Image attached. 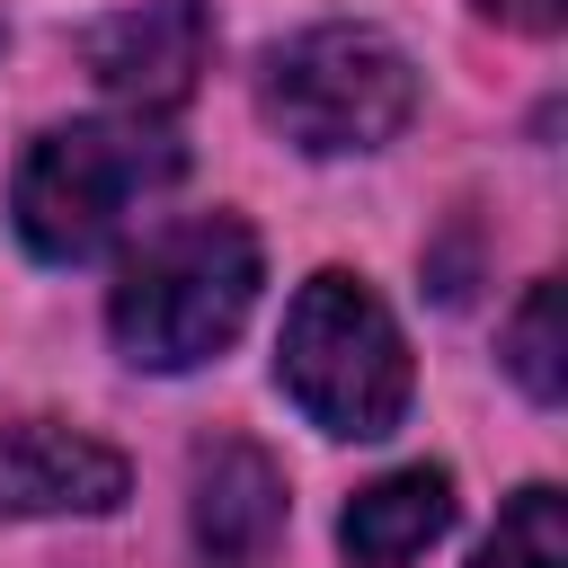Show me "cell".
Wrapping results in <instances>:
<instances>
[{"instance_id": "cell-1", "label": "cell", "mask_w": 568, "mask_h": 568, "mask_svg": "<svg viewBox=\"0 0 568 568\" xmlns=\"http://www.w3.org/2000/svg\"><path fill=\"white\" fill-rule=\"evenodd\" d=\"M186 151L178 133H160L151 115H89V124H53L27 142L18 178H9V222L44 266H80L98 257L160 186H178Z\"/></svg>"}, {"instance_id": "cell-2", "label": "cell", "mask_w": 568, "mask_h": 568, "mask_svg": "<svg viewBox=\"0 0 568 568\" xmlns=\"http://www.w3.org/2000/svg\"><path fill=\"white\" fill-rule=\"evenodd\" d=\"M248 302H257V231L240 213H186L124 257V275L106 293V328H115L124 364L186 373L240 337Z\"/></svg>"}, {"instance_id": "cell-3", "label": "cell", "mask_w": 568, "mask_h": 568, "mask_svg": "<svg viewBox=\"0 0 568 568\" xmlns=\"http://www.w3.org/2000/svg\"><path fill=\"white\" fill-rule=\"evenodd\" d=\"M275 382H284V399H293L320 435H355V444H364V435H390V426L408 417V390H417L399 320H390L382 293H373L364 275H346V266H328V275H311V284L293 293L284 346H275Z\"/></svg>"}, {"instance_id": "cell-4", "label": "cell", "mask_w": 568, "mask_h": 568, "mask_svg": "<svg viewBox=\"0 0 568 568\" xmlns=\"http://www.w3.org/2000/svg\"><path fill=\"white\" fill-rule=\"evenodd\" d=\"M257 106H266V124H275L293 151H311V160L382 151V142L417 115V62H408L382 27H311V36H293V44L266 53Z\"/></svg>"}, {"instance_id": "cell-5", "label": "cell", "mask_w": 568, "mask_h": 568, "mask_svg": "<svg viewBox=\"0 0 568 568\" xmlns=\"http://www.w3.org/2000/svg\"><path fill=\"white\" fill-rule=\"evenodd\" d=\"M80 53L133 115H169L195 98V80L213 62V18H204V0H142V9L98 18Z\"/></svg>"}, {"instance_id": "cell-6", "label": "cell", "mask_w": 568, "mask_h": 568, "mask_svg": "<svg viewBox=\"0 0 568 568\" xmlns=\"http://www.w3.org/2000/svg\"><path fill=\"white\" fill-rule=\"evenodd\" d=\"M133 488L124 453L62 417H0V515H115Z\"/></svg>"}, {"instance_id": "cell-7", "label": "cell", "mask_w": 568, "mask_h": 568, "mask_svg": "<svg viewBox=\"0 0 568 568\" xmlns=\"http://www.w3.org/2000/svg\"><path fill=\"white\" fill-rule=\"evenodd\" d=\"M195 550L204 568H248L275 550L284 532V470L248 444V435H213L195 453Z\"/></svg>"}, {"instance_id": "cell-8", "label": "cell", "mask_w": 568, "mask_h": 568, "mask_svg": "<svg viewBox=\"0 0 568 568\" xmlns=\"http://www.w3.org/2000/svg\"><path fill=\"white\" fill-rule=\"evenodd\" d=\"M444 532H453V470H435V462H408V470L355 488L337 515L346 568H417Z\"/></svg>"}, {"instance_id": "cell-9", "label": "cell", "mask_w": 568, "mask_h": 568, "mask_svg": "<svg viewBox=\"0 0 568 568\" xmlns=\"http://www.w3.org/2000/svg\"><path fill=\"white\" fill-rule=\"evenodd\" d=\"M470 568H568V515H559V488H515L506 497V515H497V532L479 541V559Z\"/></svg>"}, {"instance_id": "cell-10", "label": "cell", "mask_w": 568, "mask_h": 568, "mask_svg": "<svg viewBox=\"0 0 568 568\" xmlns=\"http://www.w3.org/2000/svg\"><path fill=\"white\" fill-rule=\"evenodd\" d=\"M506 373H515L541 408H559V284H532V293H524V311H515V328H506Z\"/></svg>"}, {"instance_id": "cell-11", "label": "cell", "mask_w": 568, "mask_h": 568, "mask_svg": "<svg viewBox=\"0 0 568 568\" xmlns=\"http://www.w3.org/2000/svg\"><path fill=\"white\" fill-rule=\"evenodd\" d=\"M497 27H524V36H550L559 27V0H479Z\"/></svg>"}]
</instances>
